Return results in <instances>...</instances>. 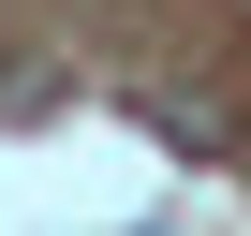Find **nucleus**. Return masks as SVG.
<instances>
[{
  "mask_svg": "<svg viewBox=\"0 0 251 236\" xmlns=\"http://www.w3.org/2000/svg\"><path fill=\"white\" fill-rule=\"evenodd\" d=\"M148 118H163V133H177V148H222V133H236V118H222L207 89H148Z\"/></svg>",
  "mask_w": 251,
  "mask_h": 236,
  "instance_id": "1",
  "label": "nucleus"
}]
</instances>
